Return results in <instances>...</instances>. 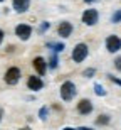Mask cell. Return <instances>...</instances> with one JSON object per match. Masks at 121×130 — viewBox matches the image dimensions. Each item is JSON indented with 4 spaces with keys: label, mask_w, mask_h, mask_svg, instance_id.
<instances>
[{
    "label": "cell",
    "mask_w": 121,
    "mask_h": 130,
    "mask_svg": "<svg viewBox=\"0 0 121 130\" xmlns=\"http://www.w3.org/2000/svg\"><path fill=\"white\" fill-rule=\"evenodd\" d=\"M76 85L72 81H66L62 83V86H61V98L64 101H71L74 96H76Z\"/></svg>",
    "instance_id": "1"
},
{
    "label": "cell",
    "mask_w": 121,
    "mask_h": 130,
    "mask_svg": "<svg viewBox=\"0 0 121 130\" xmlns=\"http://www.w3.org/2000/svg\"><path fill=\"white\" fill-rule=\"evenodd\" d=\"M87 53H89V49H87L86 44H76L72 49V61L74 63H82L84 59L87 58Z\"/></svg>",
    "instance_id": "2"
},
{
    "label": "cell",
    "mask_w": 121,
    "mask_h": 130,
    "mask_svg": "<svg viewBox=\"0 0 121 130\" xmlns=\"http://www.w3.org/2000/svg\"><path fill=\"white\" fill-rule=\"evenodd\" d=\"M106 49L109 53H118L121 49V39L118 36H114V34L108 36L106 37Z\"/></svg>",
    "instance_id": "3"
},
{
    "label": "cell",
    "mask_w": 121,
    "mask_h": 130,
    "mask_svg": "<svg viewBox=\"0 0 121 130\" xmlns=\"http://www.w3.org/2000/svg\"><path fill=\"white\" fill-rule=\"evenodd\" d=\"M98 20H99V14L94 9H87L82 14V22L86 25H94V24H98Z\"/></svg>",
    "instance_id": "4"
},
{
    "label": "cell",
    "mask_w": 121,
    "mask_h": 130,
    "mask_svg": "<svg viewBox=\"0 0 121 130\" xmlns=\"http://www.w3.org/2000/svg\"><path fill=\"white\" fill-rule=\"evenodd\" d=\"M20 79V69L19 68H9L5 73V83L7 85H17Z\"/></svg>",
    "instance_id": "5"
},
{
    "label": "cell",
    "mask_w": 121,
    "mask_h": 130,
    "mask_svg": "<svg viewBox=\"0 0 121 130\" xmlns=\"http://www.w3.org/2000/svg\"><path fill=\"white\" fill-rule=\"evenodd\" d=\"M15 34H17V37L22 39V41H27L30 37V34H32V27L27 24H19L15 27Z\"/></svg>",
    "instance_id": "6"
},
{
    "label": "cell",
    "mask_w": 121,
    "mask_h": 130,
    "mask_svg": "<svg viewBox=\"0 0 121 130\" xmlns=\"http://www.w3.org/2000/svg\"><path fill=\"white\" fill-rule=\"evenodd\" d=\"M32 64H34V69L37 71V74L39 76H44L45 74V71H47V63H45V59L44 58H35L34 61H32Z\"/></svg>",
    "instance_id": "7"
},
{
    "label": "cell",
    "mask_w": 121,
    "mask_h": 130,
    "mask_svg": "<svg viewBox=\"0 0 121 130\" xmlns=\"http://www.w3.org/2000/svg\"><path fill=\"white\" fill-rule=\"evenodd\" d=\"M57 34L62 39L69 37V36L72 34V24H71V22H61V25L57 27Z\"/></svg>",
    "instance_id": "8"
},
{
    "label": "cell",
    "mask_w": 121,
    "mask_h": 130,
    "mask_svg": "<svg viewBox=\"0 0 121 130\" xmlns=\"http://www.w3.org/2000/svg\"><path fill=\"white\" fill-rule=\"evenodd\" d=\"M27 86H29L30 90H34V91H39V90L44 88V81L39 76H29V79H27Z\"/></svg>",
    "instance_id": "9"
},
{
    "label": "cell",
    "mask_w": 121,
    "mask_h": 130,
    "mask_svg": "<svg viewBox=\"0 0 121 130\" xmlns=\"http://www.w3.org/2000/svg\"><path fill=\"white\" fill-rule=\"evenodd\" d=\"M78 111L81 113V115H89V113L92 111V103L89 100H86V98L81 100L78 103Z\"/></svg>",
    "instance_id": "10"
},
{
    "label": "cell",
    "mask_w": 121,
    "mask_h": 130,
    "mask_svg": "<svg viewBox=\"0 0 121 130\" xmlns=\"http://www.w3.org/2000/svg\"><path fill=\"white\" fill-rule=\"evenodd\" d=\"M29 7H30V0H14V9H15V12H19V14L27 12Z\"/></svg>",
    "instance_id": "11"
},
{
    "label": "cell",
    "mask_w": 121,
    "mask_h": 130,
    "mask_svg": "<svg viewBox=\"0 0 121 130\" xmlns=\"http://www.w3.org/2000/svg\"><path fill=\"white\" fill-rule=\"evenodd\" d=\"M47 47L52 49L54 53H61V51H64V44L62 42H47Z\"/></svg>",
    "instance_id": "12"
},
{
    "label": "cell",
    "mask_w": 121,
    "mask_h": 130,
    "mask_svg": "<svg viewBox=\"0 0 121 130\" xmlns=\"http://www.w3.org/2000/svg\"><path fill=\"white\" fill-rule=\"evenodd\" d=\"M49 68H51V69H56V68H57V64H59V59H57V56H56V53L52 54V56H51V59H49Z\"/></svg>",
    "instance_id": "13"
},
{
    "label": "cell",
    "mask_w": 121,
    "mask_h": 130,
    "mask_svg": "<svg viewBox=\"0 0 121 130\" xmlns=\"http://www.w3.org/2000/svg\"><path fill=\"white\" fill-rule=\"evenodd\" d=\"M109 120H111V118H109L108 115H99V117H98V120H96V123H98V125H108Z\"/></svg>",
    "instance_id": "14"
},
{
    "label": "cell",
    "mask_w": 121,
    "mask_h": 130,
    "mask_svg": "<svg viewBox=\"0 0 121 130\" xmlns=\"http://www.w3.org/2000/svg\"><path fill=\"white\" fill-rule=\"evenodd\" d=\"M94 93H96L98 96H104V95H106V90H104V88L101 86V85H94Z\"/></svg>",
    "instance_id": "15"
},
{
    "label": "cell",
    "mask_w": 121,
    "mask_h": 130,
    "mask_svg": "<svg viewBox=\"0 0 121 130\" xmlns=\"http://www.w3.org/2000/svg\"><path fill=\"white\" fill-rule=\"evenodd\" d=\"M111 22L113 24H119L121 22V10H116V12L111 15Z\"/></svg>",
    "instance_id": "16"
},
{
    "label": "cell",
    "mask_w": 121,
    "mask_h": 130,
    "mask_svg": "<svg viewBox=\"0 0 121 130\" xmlns=\"http://www.w3.org/2000/svg\"><path fill=\"white\" fill-rule=\"evenodd\" d=\"M94 74H96V69L94 68H87V69L82 71V76H86V78H92Z\"/></svg>",
    "instance_id": "17"
},
{
    "label": "cell",
    "mask_w": 121,
    "mask_h": 130,
    "mask_svg": "<svg viewBox=\"0 0 121 130\" xmlns=\"http://www.w3.org/2000/svg\"><path fill=\"white\" fill-rule=\"evenodd\" d=\"M39 118H40L42 122L47 120V106H42V108H40V111H39Z\"/></svg>",
    "instance_id": "18"
},
{
    "label": "cell",
    "mask_w": 121,
    "mask_h": 130,
    "mask_svg": "<svg viewBox=\"0 0 121 130\" xmlns=\"http://www.w3.org/2000/svg\"><path fill=\"white\" fill-rule=\"evenodd\" d=\"M49 27H51V22H42V24H40V27H39V30H37V32H39V34H44V32H45V30L49 29Z\"/></svg>",
    "instance_id": "19"
},
{
    "label": "cell",
    "mask_w": 121,
    "mask_h": 130,
    "mask_svg": "<svg viewBox=\"0 0 121 130\" xmlns=\"http://www.w3.org/2000/svg\"><path fill=\"white\" fill-rule=\"evenodd\" d=\"M108 78H109V79H111L113 83H116V85H119V86H121V79H119V78L113 76V74H108Z\"/></svg>",
    "instance_id": "20"
},
{
    "label": "cell",
    "mask_w": 121,
    "mask_h": 130,
    "mask_svg": "<svg viewBox=\"0 0 121 130\" xmlns=\"http://www.w3.org/2000/svg\"><path fill=\"white\" fill-rule=\"evenodd\" d=\"M114 68H116L118 71H121V56H119V58H116V59H114Z\"/></svg>",
    "instance_id": "21"
},
{
    "label": "cell",
    "mask_w": 121,
    "mask_h": 130,
    "mask_svg": "<svg viewBox=\"0 0 121 130\" xmlns=\"http://www.w3.org/2000/svg\"><path fill=\"white\" fill-rule=\"evenodd\" d=\"M2 41H4V30L0 29V44H2Z\"/></svg>",
    "instance_id": "22"
},
{
    "label": "cell",
    "mask_w": 121,
    "mask_h": 130,
    "mask_svg": "<svg viewBox=\"0 0 121 130\" xmlns=\"http://www.w3.org/2000/svg\"><path fill=\"white\" fill-rule=\"evenodd\" d=\"M78 130H92V128H89V127H79Z\"/></svg>",
    "instance_id": "23"
},
{
    "label": "cell",
    "mask_w": 121,
    "mask_h": 130,
    "mask_svg": "<svg viewBox=\"0 0 121 130\" xmlns=\"http://www.w3.org/2000/svg\"><path fill=\"white\" fill-rule=\"evenodd\" d=\"M84 2H86V4H94L96 0H84Z\"/></svg>",
    "instance_id": "24"
},
{
    "label": "cell",
    "mask_w": 121,
    "mask_h": 130,
    "mask_svg": "<svg viewBox=\"0 0 121 130\" xmlns=\"http://www.w3.org/2000/svg\"><path fill=\"white\" fill-rule=\"evenodd\" d=\"M62 130H76V128H72V127H66V128H62Z\"/></svg>",
    "instance_id": "25"
},
{
    "label": "cell",
    "mask_w": 121,
    "mask_h": 130,
    "mask_svg": "<svg viewBox=\"0 0 121 130\" xmlns=\"http://www.w3.org/2000/svg\"><path fill=\"white\" fill-rule=\"evenodd\" d=\"M20 130H30V128H27V127H25V128H20Z\"/></svg>",
    "instance_id": "26"
},
{
    "label": "cell",
    "mask_w": 121,
    "mask_h": 130,
    "mask_svg": "<svg viewBox=\"0 0 121 130\" xmlns=\"http://www.w3.org/2000/svg\"><path fill=\"white\" fill-rule=\"evenodd\" d=\"M0 120H2V110H0Z\"/></svg>",
    "instance_id": "27"
},
{
    "label": "cell",
    "mask_w": 121,
    "mask_h": 130,
    "mask_svg": "<svg viewBox=\"0 0 121 130\" xmlns=\"http://www.w3.org/2000/svg\"><path fill=\"white\" fill-rule=\"evenodd\" d=\"M0 2H4V0H0Z\"/></svg>",
    "instance_id": "28"
}]
</instances>
